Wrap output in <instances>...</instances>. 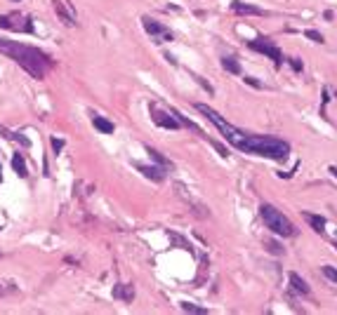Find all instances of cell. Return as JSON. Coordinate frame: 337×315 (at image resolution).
I'll list each match as a JSON object with an SVG mask.
<instances>
[{
	"instance_id": "1",
	"label": "cell",
	"mask_w": 337,
	"mask_h": 315,
	"mask_svg": "<svg viewBox=\"0 0 337 315\" xmlns=\"http://www.w3.org/2000/svg\"><path fill=\"white\" fill-rule=\"evenodd\" d=\"M0 52L7 55L10 59H14L19 66L24 68L29 75H33L36 80H43L45 75H47L50 68L55 66L52 59H50L45 52L31 47V45L17 43V40H5V38H0Z\"/></svg>"
},
{
	"instance_id": "2",
	"label": "cell",
	"mask_w": 337,
	"mask_h": 315,
	"mask_svg": "<svg viewBox=\"0 0 337 315\" xmlns=\"http://www.w3.org/2000/svg\"><path fill=\"white\" fill-rule=\"evenodd\" d=\"M243 153H252V155H262V158H271V160H278L283 163L290 153V146L285 141L276 139V137H259V134H245V141L240 146Z\"/></svg>"
},
{
	"instance_id": "3",
	"label": "cell",
	"mask_w": 337,
	"mask_h": 315,
	"mask_svg": "<svg viewBox=\"0 0 337 315\" xmlns=\"http://www.w3.org/2000/svg\"><path fill=\"white\" fill-rule=\"evenodd\" d=\"M196 109L201 111V113L205 115V118H208V120L212 122V125L220 129L222 134H224V139H227L233 148H238V151H240V146H243V141H245V134L240 132V129H236L231 122H227L220 113H217V111H212L210 106H205V103H196Z\"/></svg>"
},
{
	"instance_id": "4",
	"label": "cell",
	"mask_w": 337,
	"mask_h": 315,
	"mask_svg": "<svg viewBox=\"0 0 337 315\" xmlns=\"http://www.w3.org/2000/svg\"><path fill=\"white\" fill-rule=\"evenodd\" d=\"M259 217L262 221L267 224V228H271V233L281 238H293L295 235V226L290 224V219L281 212V209H276L274 205H262L259 207Z\"/></svg>"
},
{
	"instance_id": "5",
	"label": "cell",
	"mask_w": 337,
	"mask_h": 315,
	"mask_svg": "<svg viewBox=\"0 0 337 315\" xmlns=\"http://www.w3.org/2000/svg\"><path fill=\"white\" fill-rule=\"evenodd\" d=\"M0 29L5 31H17V33H36L33 29V21L31 17H24V14H0Z\"/></svg>"
},
{
	"instance_id": "6",
	"label": "cell",
	"mask_w": 337,
	"mask_h": 315,
	"mask_svg": "<svg viewBox=\"0 0 337 315\" xmlns=\"http://www.w3.org/2000/svg\"><path fill=\"white\" fill-rule=\"evenodd\" d=\"M248 45H250V49H255V52H262V55H267L276 64V66H281L283 61H285L281 47H278V45H274L271 40H267V38H255V40H250Z\"/></svg>"
},
{
	"instance_id": "7",
	"label": "cell",
	"mask_w": 337,
	"mask_h": 315,
	"mask_svg": "<svg viewBox=\"0 0 337 315\" xmlns=\"http://www.w3.org/2000/svg\"><path fill=\"white\" fill-rule=\"evenodd\" d=\"M141 26H144V31H147V33L153 38V40H156V43H165V40H172V33L163 24H158L156 19L144 17V19H141Z\"/></svg>"
},
{
	"instance_id": "8",
	"label": "cell",
	"mask_w": 337,
	"mask_h": 315,
	"mask_svg": "<svg viewBox=\"0 0 337 315\" xmlns=\"http://www.w3.org/2000/svg\"><path fill=\"white\" fill-rule=\"evenodd\" d=\"M149 109H151V118H153V122H156V125H158V127H167V129H177L179 125H182V122L177 120V118H172V113L170 111H158L156 109V106H149Z\"/></svg>"
},
{
	"instance_id": "9",
	"label": "cell",
	"mask_w": 337,
	"mask_h": 315,
	"mask_svg": "<svg viewBox=\"0 0 337 315\" xmlns=\"http://www.w3.org/2000/svg\"><path fill=\"white\" fill-rule=\"evenodd\" d=\"M52 7H55V12L59 14V19L66 26L76 24V12H74V10H68V7L64 5V0H52Z\"/></svg>"
},
{
	"instance_id": "10",
	"label": "cell",
	"mask_w": 337,
	"mask_h": 315,
	"mask_svg": "<svg viewBox=\"0 0 337 315\" xmlns=\"http://www.w3.org/2000/svg\"><path fill=\"white\" fill-rule=\"evenodd\" d=\"M231 10H233L236 14H255V17L264 14L262 7L250 5V3H243V0H233V3H231Z\"/></svg>"
},
{
	"instance_id": "11",
	"label": "cell",
	"mask_w": 337,
	"mask_h": 315,
	"mask_svg": "<svg viewBox=\"0 0 337 315\" xmlns=\"http://www.w3.org/2000/svg\"><path fill=\"white\" fill-rule=\"evenodd\" d=\"M304 219H306V224L311 226V228L316 230V233H321V235L325 233V219H323V217H316V214L304 212Z\"/></svg>"
},
{
	"instance_id": "12",
	"label": "cell",
	"mask_w": 337,
	"mask_h": 315,
	"mask_svg": "<svg viewBox=\"0 0 337 315\" xmlns=\"http://www.w3.org/2000/svg\"><path fill=\"white\" fill-rule=\"evenodd\" d=\"M290 285H293V292H297V294H302V297L309 294V285H306L297 273H290Z\"/></svg>"
},
{
	"instance_id": "13",
	"label": "cell",
	"mask_w": 337,
	"mask_h": 315,
	"mask_svg": "<svg viewBox=\"0 0 337 315\" xmlns=\"http://www.w3.org/2000/svg\"><path fill=\"white\" fill-rule=\"evenodd\" d=\"M139 172L144 176H149V179H153V181H163V179H165V174H163V170H160V167H147V165H139Z\"/></svg>"
},
{
	"instance_id": "14",
	"label": "cell",
	"mask_w": 337,
	"mask_h": 315,
	"mask_svg": "<svg viewBox=\"0 0 337 315\" xmlns=\"http://www.w3.org/2000/svg\"><path fill=\"white\" fill-rule=\"evenodd\" d=\"M92 125H94V127H97L102 134H111L113 129H116V127H113V122L106 120V118H102V115H94V118H92Z\"/></svg>"
},
{
	"instance_id": "15",
	"label": "cell",
	"mask_w": 337,
	"mask_h": 315,
	"mask_svg": "<svg viewBox=\"0 0 337 315\" xmlns=\"http://www.w3.org/2000/svg\"><path fill=\"white\" fill-rule=\"evenodd\" d=\"M113 294H116V299H123L125 303H130L132 299H135V290H132L130 285H118Z\"/></svg>"
},
{
	"instance_id": "16",
	"label": "cell",
	"mask_w": 337,
	"mask_h": 315,
	"mask_svg": "<svg viewBox=\"0 0 337 315\" xmlns=\"http://www.w3.org/2000/svg\"><path fill=\"white\" fill-rule=\"evenodd\" d=\"M222 68L233 73V75H240V64L233 59V57H224V59H222Z\"/></svg>"
},
{
	"instance_id": "17",
	"label": "cell",
	"mask_w": 337,
	"mask_h": 315,
	"mask_svg": "<svg viewBox=\"0 0 337 315\" xmlns=\"http://www.w3.org/2000/svg\"><path fill=\"white\" fill-rule=\"evenodd\" d=\"M12 167H14V172H17L19 176H26V174H29V172H26V163H24V155H21V153H14Z\"/></svg>"
},
{
	"instance_id": "18",
	"label": "cell",
	"mask_w": 337,
	"mask_h": 315,
	"mask_svg": "<svg viewBox=\"0 0 337 315\" xmlns=\"http://www.w3.org/2000/svg\"><path fill=\"white\" fill-rule=\"evenodd\" d=\"M182 310L184 313H196V315H205L208 310L201 308V306H194V303H182Z\"/></svg>"
},
{
	"instance_id": "19",
	"label": "cell",
	"mask_w": 337,
	"mask_h": 315,
	"mask_svg": "<svg viewBox=\"0 0 337 315\" xmlns=\"http://www.w3.org/2000/svg\"><path fill=\"white\" fill-rule=\"evenodd\" d=\"M264 245H267V249H269L271 254H283V247L276 243V240H269V238H267V240H264Z\"/></svg>"
},
{
	"instance_id": "20",
	"label": "cell",
	"mask_w": 337,
	"mask_h": 315,
	"mask_svg": "<svg viewBox=\"0 0 337 315\" xmlns=\"http://www.w3.org/2000/svg\"><path fill=\"white\" fill-rule=\"evenodd\" d=\"M323 275L328 280H332V282H337V268H332V266H323Z\"/></svg>"
},
{
	"instance_id": "21",
	"label": "cell",
	"mask_w": 337,
	"mask_h": 315,
	"mask_svg": "<svg viewBox=\"0 0 337 315\" xmlns=\"http://www.w3.org/2000/svg\"><path fill=\"white\" fill-rule=\"evenodd\" d=\"M306 38H311L314 43H325V40H323V36H321L319 31H306Z\"/></svg>"
},
{
	"instance_id": "22",
	"label": "cell",
	"mask_w": 337,
	"mask_h": 315,
	"mask_svg": "<svg viewBox=\"0 0 337 315\" xmlns=\"http://www.w3.org/2000/svg\"><path fill=\"white\" fill-rule=\"evenodd\" d=\"M285 61H290V66H293L295 71H302V68H304V64H302L297 57H293V59H285Z\"/></svg>"
},
{
	"instance_id": "23",
	"label": "cell",
	"mask_w": 337,
	"mask_h": 315,
	"mask_svg": "<svg viewBox=\"0 0 337 315\" xmlns=\"http://www.w3.org/2000/svg\"><path fill=\"white\" fill-rule=\"evenodd\" d=\"M245 83H248V85H252V87H262V83H257V80H255V78H248V75H245Z\"/></svg>"
},
{
	"instance_id": "24",
	"label": "cell",
	"mask_w": 337,
	"mask_h": 315,
	"mask_svg": "<svg viewBox=\"0 0 337 315\" xmlns=\"http://www.w3.org/2000/svg\"><path fill=\"white\" fill-rule=\"evenodd\" d=\"M61 146H64L61 139H52V148H55V151H61Z\"/></svg>"
},
{
	"instance_id": "25",
	"label": "cell",
	"mask_w": 337,
	"mask_h": 315,
	"mask_svg": "<svg viewBox=\"0 0 337 315\" xmlns=\"http://www.w3.org/2000/svg\"><path fill=\"white\" fill-rule=\"evenodd\" d=\"M335 247H337V243H335Z\"/></svg>"
},
{
	"instance_id": "26",
	"label": "cell",
	"mask_w": 337,
	"mask_h": 315,
	"mask_svg": "<svg viewBox=\"0 0 337 315\" xmlns=\"http://www.w3.org/2000/svg\"><path fill=\"white\" fill-rule=\"evenodd\" d=\"M335 97H337V94H335Z\"/></svg>"
}]
</instances>
